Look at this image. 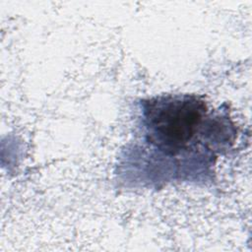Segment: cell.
<instances>
[{"mask_svg": "<svg viewBox=\"0 0 252 252\" xmlns=\"http://www.w3.org/2000/svg\"><path fill=\"white\" fill-rule=\"evenodd\" d=\"M146 142L173 157L192 150L205 134L228 130L208 117L206 102L194 94H167L144 103Z\"/></svg>", "mask_w": 252, "mask_h": 252, "instance_id": "obj_1", "label": "cell"}]
</instances>
